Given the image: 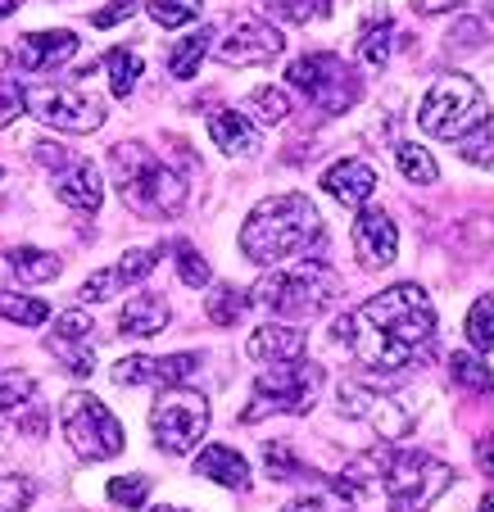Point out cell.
<instances>
[{
    "mask_svg": "<svg viewBox=\"0 0 494 512\" xmlns=\"http://www.w3.org/2000/svg\"><path fill=\"white\" fill-rule=\"evenodd\" d=\"M336 340L349 345V354L372 372L413 368L436 345V309L422 286L399 281V286L372 295L368 304H359L354 313H345Z\"/></svg>",
    "mask_w": 494,
    "mask_h": 512,
    "instance_id": "cell-1",
    "label": "cell"
},
{
    "mask_svg": "<svg viewBox=\"0 0 494 512\" xmlns=\"http://www.w3.org/2000/svg\"><path fill=\"white\" fill-rule=\"evenodd\" d=\"M322 241V218L313 209L309 195H272L245 218L241 227V250L250 263H286L304 254L309 245Z\"/></svg>",
    "mask_w": 494,
    "mask_h": 512,
    "instance_id": "cell-2",
    "label": "cell"
},
{
    "mask_svg": "<svg viewBox=\"0 0 494 512\" xmlns=\"http://www.w3.org/2000/svg\"><path fill=\"white\" fill-rule=\"evenodd\" d=\"M109 164H114L118 195H123L136 213H146V218H173V213H182L186 182L159 155H150L146 145H136V141L114 145Z\"/></svg>",
    "mask_w": 494,
    "mask_h": 512,
    "instance_id": "cell-3",
    "label": "cell"
},
{
    "mask_svg": "<svg viewBox=\"0 0 494 512\" xmlns=\"http://www.w3.org/2000/svg\"><path fill=\"white\" fill-rule=\"evenodd\" d=\"M336 300H340V277L318 259L272 272L250 290V304H263V309L281 313V318H313V313H327Z\"/></svg>",
    "mask_w": 494,
    "mask_h": 512,
    "instance_id": "cell-4",
    "label": "cell"
},
{
    "mask_svg": "<svg viewBox=\"0 0 494 512\" xmlns=\"http://www.w3.org/2000/svg\"><path fill=\"white\" fill-rule=\"evenodd\" d=\"M417 123H422L427 136H436V141H463L476 127L490 123V100H485V91L476 87L472 78L445 73V78L427 91V100L417 109Z\"/></svg>",
    "mask_w": 494,
    "mask_h": 512,
    "instance_id": "cell-5",
    "label": "cell"
},
{
    "mask_svg": "<svg viewBox=\"0 0 494 512\" xmlns=\"http://www.w3.org/2000/svg\"><path fill=\"white\" fill-rule=\"evenodd\" d=\"M59 426H64V440L73 445V454L87 458V463H105V458L123 454L118 417L87 390H73V395L59 399Z\"/></svg>",
    "mask_w": 494,
    "mask_h": 512,
    "instance_id": "cell-6",
    "label": "cell"
},
{
    "mask_svg": "<svg viewBox=\"0 0 494 512\" xmlns=\"http://www.w3.org/2000/svg\"><path fill=\"white\" fill-rule=\"evenodd\" d=\"M322 390V368L318 363H304V358H291V363H268L259 381H254V404L245 408V422H259L268 413H309L318 404Z\"/></svg>",
    "mask_w": 494,
    "mask_h": 512,
    "instance_id": "cell-7",
    "label": "cell"
},
{
    "mask_svg": "<svg viewBox=\"0 0 494 512\" xmlns=\"http://www.w3.org/2000/svg\"><path fill=\"white\" fill-rule=\"evenodd\" d=\"M381 476H386V499L395 503L399 512H427L440 494L454 485V472H449L440 458L431 454H381Z\"/></svg>",
    "mask_w": 494,
    "mask_h": 512,
    "instance_id": "cell-8",
    "label": "cell"
},
{
    "mask_svg": "<svg viewBox=\"0 0 494 512\" xmlns=\"http://www.w3.org/2000/svg\"><path fill=\"white\" fill-rule=\"evenodd\" d=\"M209 431V399L195 390L168 386L150 408V435L164 454H191Z\"/></svg>",
    "mask_w": 494,
    "mask_h": 512,
    "instance_id": "cell-9",
    "label": "cell"
},
{
    "mask_svg": "<svg viewBox=\"0 0 494 512\" xmlns=\"http://www.w3.org/2000/svg\"><path fill=\"white\" fill-rule=\"evenodd\" d=\"M286 82H291L295 91H304V96H309L318 109H327V114H340V109H349L359 100V78L349 73L345 59L327 55V50L300 55L291 68H286Z\"/></svg>",
    "mask_w": 494,
    "mask_h": 512,
    "instance_id": "cell-10",
    "label": "cell"
},
{
    "mask_svg": "<svg viewBox=\"0 0 494 512\" xmlns=\"http://www.w3.org/2000/svg\"><path fill=\"white\" fill-rule=\"evenodd\" d=\"M23 109L59 132H96L105 123V105L96 96H82L73 87H50V82L23 87Z\"/></svg>",
    "mask_w": 494,
    "mask_h": 512,
    "instance_id": "cell-11",
    "label": "cell"
},
{
    "mask_svg": "<svg viewBox=\"0 0 494 512\" xmlns=\"http://www.w3.org/2000/svg\"><path fill=\"white\" fill-rule=\"evenodd\" d=\"M336 404H340V413H345V417H359V422H368L372 431L386 435V440H404V435L413 431V413H408L399 399L377 395V390L359 386V381H340Z\"/></svg>",
    "mask_w": 494,
    "mask_h": 512,
    "instance_id": "cell-12",
    "label": "cell"
},
{
    "mask_svg": "<svg viewBox=\"0 0 494 512\" xmlns=\"http://www.w3.org/2000/svg\"><path fill=\"white\" fill-rule=\"evenodd\" d=\"M37 159L55 168V195L78 213H96L100 200H105V182L100 173L78 155H64V150H50V141L37 145Z\"/></svg>",
    "mask_w": 494,
    "mask_h": 512,
    "instance_id": "cell-13",
    "label": "cell"
},
{
    "mask_svg": "<svg viewBox=\"0 0 494 512\" xmlns=\"http://www.w3.org/2000/svg\"><path fill=\"white\" fill-rule=\"evenodd\" d=\"M281 50H286V37H281L272 23H259V19H241L223 41H218V59L232 68L272 64Z\"/></svg>",
    "mask_w": 494,
    "mask_h": 512,
    "instance_id": "cell-14",
    "label": "cell"
},
{
    "mask_svg": "<svg viewBox=\"0 0 494 512\" xmlns=\"http://www.w3.org/2000/svg\"><path fill=\"white\" fill-rule=\"evenodd\" d=\"M0 422H14L28 435H46V408L37 399V377L19 368H0Z\"/></svg>",
    "mask_w": 494,
    "mask_h": 512,
    "instance_id": "cell-15",
    "label": "cell"
},
{
    "mask_svg": "<svg viewBox=\"0 0 494 512\" xmlns=\"http://www.w3.org/2000/svg\"><path fill=\"white\" fill-rule=\"evenodd\" d=\"M195 368H200V354H132L114 363V386H182L186 377H195Z\"/></svg>",
    "mask_w": 494,
    "mask_h": 512,
    "instance_id": "cell-16",
    "label": "cell"
},
{
    "mask_svg": "<svg viewBox=\"0 0 494 512\" xmlns=\"http://www.w3.org/2000/svg\"><path fill=\"white\" fill-rule=\"evenodd\" d=\"M46 349L59 358V368L73 377H91L96 372V354H91V318L82 309L59 313L55 331L46 336Z\"/></svg>",
    "mask_w": 494,
    "mask_h": 512,
    "instance_id": "cell-17",
    "label": "cell"
},
{
    "mask_svg": "<svg viewBox=\"0 0 494 512\" xmlns=\"http://www.w3.org/2000/svg\"><path fill=\"white\" fill-rule=\"evenodd\" d=\"M349 241H354V254H359L363 268H390L399 254V232L381 209H363L359 218H354Z\"/></svg>",
    "mask_w": 494,
    "mask_h": 512,
    "instance_id": "cell-18",
    "label": "cell"
},
{
    "mask_svg": "<svg viewBox=\"0 0 494 512\" xmlns=\"http://www.w3.org/2000/svg\"><path fill=\"white\" fill-rule=\"evenodd\" d=\"M155 263H159V250H127L114 268H105V272H96V277L82 281V300L100 304V300H109V295H118V290H127V286H141V281L155 272Z\"/></svg>",
    "mask_w": 494,
    "mask_h": 512,
    "instance_id": "cell-19",
    "label": "cell"
},
{
    "mask_svg": "<svg viewBox=\"0 0 494 512\" xmlns=\"http://www.w3.org/2000/svg\"><path fill=\"white\" fill-rule=\"evenodd\" d=\"M73 55H78V37L64 28L28 32V37H19V46H14V59H19V68H28V73H55V68H64Z\"/></svg>",
    "mask_w": 494,
    "mask_h": 512,
    "instance_id": "cell-20",
    "label": "cell"
},
{
    "mask_svg": "<svg viewBox=\"0 0 494 512\" xmlns=\"http://www.w3.org/2000/svg\"><path fill=\"white\" fill-rule=\"evenodd\" d=\"M336 494L345 508H377L386 499V476H381V454H363L336 476Z\"/></svg>",
    "mask_w": 494,
    "mask_h": 512,
    "instance_id": "cell-21",
    "label": "cell"
},
{
    "mask_svg": "<svg viewBox=\"0 0 494 512\" xmlns=\"http://www.w3.org/2000/svg\"><path fill=\"white\" fill-rule=\"evenodd\" d=\"M322 191H327L331 200L349 204V209H359V204H368L372 191H377V173H372L363 159H340V164H331L327 173H322Z\"/></svg>",
    "mask_w": 494,
    "mask_h": 512,
    "instance_id": "cell-22",
    "label": "cell"
},
{
    "mask_svg": "<svg viewBox=\"0 0 494 512\" xmlns=\"http://www.w3.org/2000/svg\"><path fill=\"white\" fill-rule=\"evenodd\" d=\"M304 345H309L304 327H291V322H268V327H254L245 354H250L254 363H291V358L304 354Z\"/></svg>",
    "mask_w": 494,
    "mask_h": 512,
    "instance_id": "cell-23",
    "label": "cell"
},
{
    "mask_svg": "<svg viewBox=\"0 0 494 512\" xmlns=\"http://www.w3.org/2000/svg\"><path fill=\"white\" fill-rule=\"evenodd\" d=\"M164 327H168V300L164 295H155V290L132 295V300L123 304V313H118V331L132 336V340H150V336H159Z\"/></svg>",
    "mask_w": 494,
    "mask_h": 512,
    "instance_id": "cell-24",
    "label": "cell"
},
{
    "mask_svg": "<svg viewBox=\"0 0 494 512\" xmlns=\"http://www.w3.org/2000/svg\"><path fill=\"white\" fill-rule=\"evenodd\" d=\"M195 472H200L204 481L227 485V490H250V463H245L236 449H227V445L200 449V458H195Z\"/></svg>",
    "mask_w": 494,
    "mask_h": 512,
    "instance_id": "cell-25",
    "label": "cell"
},
{
    "mask_svg": "<svg viewBox=\"0 0 494 512\" xmlns=\"http://www.w3.org/2000/svg\"><path fill=\"white\" fill-rule=\"evenodd\" d=\"M209 136H214V145L223 150V155H254V145H259L254 123L245 114H236V109H218V114H209Z\"/></svg>",
    "mask_w": 494,
    "mask_h": 512,
    "instance_id": "cell-26",
    "label": "cell"
},
{
    "mask_svg": "<svg viewBox=\"0 0 494 512\" xmlns=\"http://www.w3.org/2000/svg\"><path fill=\"white\" fill-rule=\"evenodd\" d=\"M59 268L64 263L55 259V254L46 250H32V245H19V250L5 254V272H14L19 281H28V286H41V281H55Z\"/></svg>",
    "mask_w": 494,
    "mask_h": 512,
    "instance_id": "cell-27",
    "label": "cell"
},
{
    "mask_svg": "<svg viewBox=\"0 0 494 512\" xmlns=\"http://www.w3.org/2000/svg\"><path fill=\"white\" fill-rule=\"evenodd\" d=\"M390 46H395V23H390V14L381 10L377 19L363 23V32H359V59L368 68H386L390 64Z\"/></svg>",
    "mask_w": 494,
    "mask_h": 512,
    "instance_id": "cell-28",
    "label": "cell"
},
{
    "mask_svg": "<svg viewBox=\"0 0 494 512\" xmlns=\"http://www.w3.org/2000/svg\"><path fill=\"white\" fill-rule=\"evenodd\" d=\"M209 46H214V32L209 28H200V32H191L186 41H177L173 50H168V73L173 78H195L200 73V64H204V55H209Z\"/></svg>",
    "mask_w": 494,
    "mask_h": 512,
    "instance_id": "cell-29",
    "label": "cell"
},
{
    "mask_svg": "<svg viewBox=\"0 0 494 512\" xmlns=\"http://www.w3.org/2000/svg\"><path fill=\"white\" fill-rule=\"evenodd\" d=\"M0 318L14 322V327H41L50 318V304L37 300V295H19V290L0 286Z\"/></svg>",
    "mask_w": 494,
    "mask_h": 512,
    "instance_id": "cell-30",
    "label": "cell"
},
{
    "mask_svg": "<svg viewBox=\"0 0 494 512\" xmlns=\"http://www.w3.org/2000/svg\"><path fill=\"white\" fill-rule=\"evenodd\" d=\"M449 377H454V386L467 390V395H490L494 390V368L490 363H481L476 354H454L449 358Z\"/></svg>",
    "mask_w": 494,
    "mask_h": 512,
    "instance_id": "cell-31",
    "label": "cell"
},
{
    "mask_svg": "<svg viewBox=\"0 0 494 512\" xmlns=\"http://www.w3.org/2000/svg\"><path fill=\"white\" fill-rule=\"evenodd\" d=\"M105 68H109V87H114V96L118 100H127L136 91V82H141V73H146V68H141V55H136V50H109L105 55Z\"/></svg>",
    "mask_w": 494,
    "mask_h": 512,
    "instance_id": "cell-32",
    "label": "cell"
},
{
    "mask_svg": "<svg viewBox=\"0 0 494 512\" xmlns=\"http://www.w3.org/2000/svg\"><path fill=\"white\" fill-rule=\"evenodd\" d=\"M395 159H399V173H404L408 182H417V186H431L440 177L436 159H431L422 145H413V141H399L395 145Z\"/></svg>",
    "mask_w": 494,
    "mask_h": 512,
    "instance_id": "cell-33",
    "label": "cell"
},
{
    "mask_svg": "<svg viewBox=\"0 0 494 512\" xmlns=\"http://www.w3.org/2000/svg\"><path fill=\"white\" fill-rule=\"evenodd\" d=\"M245 109H250V123H281V118L291 114V100H286V91H277V87H259V91H250V100H245Z\"/></svg>",
    "mask_w": 494,
    "mask_h": 512,
    "instance_id": "cell-34",
    "label": "cell"
},
{
    "mask_svg": "<svg viewBox=\"0 0 494 512\" xmlns=\"http://www.w3.org/2000/svg\"><path fill=\"white\" fill-rule=\"evenodd\" d=\"M146 10L159 28H186L191 19H200L204 0H146Z\"/></svg>",
    "mask_w": 494,
    "mask_h": 512,
    "instance_id": "cell-35",
    "label": "cell"
},
{
    "mask_svg": "<svg viewBox=\"0 0 494 512\" xmlns=\"http://www.w3.org/2000/svg\"><path fill=\"white\" fill-rule=\"evenodd\" d=\"M467 340H472L481 354L494 349V295H481V300L472 304V313H467Z\"/></svg>",
    "mask_w": 494,
    "mask_h": 512,
    "instance_id": "cell-36",
    "label": "cell"
},
{
    "mask_svg": "<svg viewBox=\"0 0 494 512\" xmlns=\"http://www.w3.org/2000/svg\"><path fill=\"white\" fill-rule=\"evenodd\" d=\"M250 309V295L236 286H223L209 295V322H218V327H236V318Z\"/></svg>",
    "mask_w": 494,
    "mask_h": 512,
    "instance_id": "cell-37",
    "label": "cell"
},
{
    "mask_svg": "<svg viewBox=\"0 0 494 512\" xmlns=\"http://www.w3.org/2000/svg\"><path fill=\"white\" fill-rule=\"evenodd\" d=\"M105 494H109V503H114V508H141V503H146V494H150V476H141V472L114 476V481L105 485Z\"/></svg>",
    "mask_w": 494,
    "mask_h": 512,
    "instance_id": "cell-38",
    "label": "cell"
},
{
    "mask_svg": "<svg viewBox=\"0 0 494 512\" xmlns=\"http://www.w3.org/2000/svg\"><path fill=\"white\" fill-rule=\"evenodd\" d=\"M263 467H268V476H277V481H291V476L304 472V463L295 458L291 445H281V440H272V445H263Z\"/></svg>",
    "mask_w": 494,
    "mask_h": 512,
    "instance_id": "cell-39",
    "label": "cell"
},
{
    "mask_svg": "<svg viewBox=\"0 0 494 512\" xmlns=\"http://www.w3.org/2000/svg\"><path fill=\"white\" fill-rule=\"evenodd\" d=\"M177 277H182L191 290H200V286H209V277H214V272H209V263L200 259V250H195V245H177Z\"/></svg>",
    "mask_w": 494,
    "mask_h": 512,
    "instance_id": "cell-40",
    "label": "cell"
},
{
    "mask_svg": "<svg viewBox=\"0 0 494 512\" xmlns=\"http://www.w3.org/2000/svg\"><path fill=\"white\" fill-rule=\"evenodd\" d=\"M32 494L37 490L28 476H0V512H28Z\"/></svg>",
    "mask_w": 494,
    "mask_h": 512,
    "instance_id": "cell-41",
    "label": "cell"
},
{
    "mask_svg": "<svg viewBox=\"0 0 494 512\" xmlns=\"http://www.w3.org/2000/svg\"><path fill=\"white\" fill-rule=\"evenodd\" d=\"M19 109H23V87L14 78H5V73H0V127L14 123V118H19Z\"/></svg>",
    "mask_w": 494,
    "mask_h": 512,
    "instance_id": "cell-42",
    "label": "cell"
},
{
    "mask_svg": "<svg viewBox=\"0 0 494 512\" xmlns=\"http://www.w3.org/2000/svg\"><path fill=\"white\" fill-rule=\"evenodd\" d=\"M132 10H136V0H114V5H105V10L91 14V23H96V28H114V23L132 19Z\"/></svg>",
    "mask_w": 494,
    "mask_h": 512,
    "instance_id": "cell-43",
    "label": "cell"
},
{
    "mask_svg": "<svg viewBox=\"0 0 494 512\" xmlns=\"http://www.w3.org/2000/svg\"><path fill=\"white\" fill-rule=\"evenodd\" d=\"M286 512H345V503L336 499H322V494H309V499H291Z\"/></svg>",
    "mask_w": 494,
    "mask_h": 512,
    "instance_id": "cell-44",
    "label": "cell"
},
{
    "mask_svg": "<svg viewBox=\"0 0 494 512\" xmlns=\"http://www.w3.org/2000/svg\"><path fill=\"white\" fill-rule=\"evenodd\" d=\"M476 463H481L485 476H494V435H481V440H476Z\"/></svg>",
    "mask_w": 494,
    "mask_h": 512,
    "instance_id": "cell-45",
    "label": "cell"
},
{
    "mask_svg": "<svg viewBox=\"0 0 494 512\" xmlns=\"http://www.w3.org/2000/svg\"><path fill=\"white\" fill-rule=\"evenodd\" d=\"M458 0H413V10L417 14H445V10H454Z\"/></svg>",
    "mask_w": 494,
    "mask_h": 512,
    "instance_id": "cell-46",
    "label": "cell"
},
{
    "mask_svg": "<svg viewBox=\"0 0 494 512\" xmlns=\"http://www.w3.org/2000/svg\"><path fill=\"white\" fill-rule=\"evenodd\" d=\"M19 5H23V0H0V19H5V14H14Z\"/></svg>",
    "mask_w": 494,
    "mask_h": 512,
    "instance_id": "cell-47",
    "label": "cell"
},
{
    "mask_svg": "<svg viewBox=\"0 0 494 512\" xmlns=\"http://www.w3.org/2000/svg\"><path fill=\"white\" fill-rule=\"evenodd\" d=\"M481 512H494V494H485L481 499Z\"/></svg>",
    "mask_w": 494,
    "mask_h": 512,
    "instance_id": "cell-48",
    "label": "cell"
},
{
    "mask_svg": "<svg viewBox=\"0 0 494 512\" xmlns=\"http://www.w3.org/2000/svg\"><path fill=\"white\" fill-rule=\"evenodd\" d=\"M481 10H485V14H490V19H494V0H481Z\"/></svg>",
    "mask_w": 494,
    "mask_h": 512,
    "instance_id": "cell-49",
    "label": "cell"
},
{
    "mask_svg": "<svg viewBox=\"0 0 494 512\" xmlns=\"http://www.w3.org/2000/svg\"><path fill=\"white\" fill-rule=\"evenodd\" d=\"M155 512H186V508H155Z\"/></svg>",
    "mask_w": 494,
    "mask_h": 512,
    "instance_id": "cell-50",
    "label": "cell"
},
{
    "mask_svg": "<svg viewBox=\"0 0 494 512\" xmlns=\"http://www.w3.org/2000/svg\"><path fill=\"white\" fill-rule=\"evenodd\" d=\"M0 272H5V259H0Z\"/></svg>",
    "mask_w": 494,
    "mask_h": 512,
    "instance_id": "cell-51",
    "label": "cell"
},
{
    "mask_svg": "<svg viewBox=\"0 0 494 512\" xmlns=\"http://www.w3.org/2000/svg\"><path fill=\"white\" fill-rule=\"evenodd\" d=\"M390 512H399V508H390Z\"/></svg>",
    "mask_w": 494,
    "mask_h": 512,
    "instance_id": "cell-52",
    "label": "cell"
},
{
    "mask_svg": "<svg viewBox=\"0 0 494 512\" xmlns=\"http://www.w3.org/2000/svg\"><path fill=\"white\" fill-rule=\"evenodd\" d=\"M0 177H5V173H0Z\"/></svg>",
    "mask_w": 494,
    "mask_h": 512,
    "instance_id": "cell-53",
    "label": "cell"
}]
</instances>
